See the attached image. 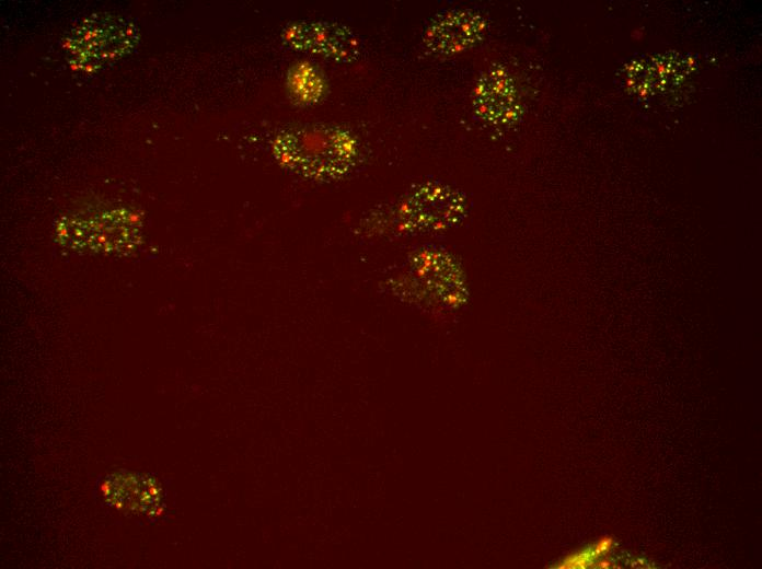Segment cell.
Masks as SVG:
<instances>
[{"instance_id":"obj_3","label":"cell","mask_w":762,"mask_h":569,"mask_svg":"<svg viewBox=\"0 0 762 569\" xmlns=\"http://www.w3.org/2000/svg\"><path fill=\"white\" fill-rule=\"evenodd\" d=\"M138 221L126 210L113 209L76 216L60 224L58 235L72 247L120 251L137 240Z\"/></svg>"},{"instance_id":"obj_4","label":"cell","mask_w":762,"mask_h":569,"mask_svg":"<svg viewBox=\"0 0 762 569\" xmlns=\"http://www.w3.org/2000/svg\"><path fill=\"white\" fill-rule=\"evenodd\" d=\"M282 40L296 50L337 61H351L359 55V40L343 25L325 21H301L282 31Z\"/></svg>"},{"instance_id":"obj_11","label":"cell","mask_w":762,"mask_h":569,"mask_svg":"<svg viewBox=\"0 0 762 569\" xmlns=\"http://www.w3.org/2000/svg\"><path fill=\"white\" fill-rule=\"evenodd\" d=\"M692 63H693V59L689 58V66H692Z\"/></svg>"},{"instance_id":"obj_9","label":"cell","mask_w":762,"mask_h":569,"mask_svg":"<svg viewBox=\"0 0 762 569\" xmlns=\"http://www.w3.org/2000/svg\"><path fill=\"white\" fill-rule=\"evenodd\" d=\"M611 546H612V539L608 538V537L603 538L597 544L593 554L599 555L601 553H604V551L609 550L611 548Z\"/></svg>"},{"instance_id":"obj_8","label":"cell","mask_w":762,"mask_h":569,"mask_svg":"<svg viewBox=\"0 0 762 569\" xmlns=\"http://www.w3.org/2000/svg\"><path fill=\"white\" fill-rule=\"evenodd\" d=\"M591 557L592 556L590 553H587V551L580 553L578 555H574V556L568 557L564 561V566H562V567H566V568L586 567V565L591 560Z\"/></svg>"},{"instance_id":"obj_5","label":"cell","mask_w":762,"mask_h":569,"mask_svg":"<svg viewBox=\"0 0 762 569\" xmlns=\"http://www.w3.org/2000/svg\"><path fill=\"white\" fill-rule=\"evenodd\" d=\"M486 22L471 10H452L438 16L424 36L425 48L435 55H451L475 45L484 35Z\"/></svg>"},{"instance_id":"obj_6","label":"cell","mask_w":762,"mask_h":569,"mask_svg":"<svg viewBox=\"0 0 762 569\" xmlns=\"http://www.w3.org/2000/svg\"><path fill=\"white\" fill-rule=\"evenodd\" d=\"M473 105L476 113L492 124L504 125L516 118L515 90L503 68H490L482 76L474 89Z\"/></svg>"},{"instance_id":"obj_7","label":"cell","mask_w":762,"mask_h":569,"mask_svg":"<svg viewBox=\"0 0 762 569\" xmlns=\"http://www.w3.org/2000/svg\"><path fill=\"white\" fill-rule=\"evenodd\" d=\"M287 83L293 97L302 103L318 101L325 85L321 73L307 62L298 63L290 70Z\"/></svg>"},{"instance_id":"obj_10","label":"cell","mask_w":762,"mask_h":569,"mask_svg":"<svg viewBox=\"0 0 762 569\" xmlns=\"http://www.w3.org/2000/svg\"><path fill=\"white\" fill-rule=\"evenodd\" d=\"M609 566H610L609 562H605V561L600 562L601 568H608Z\"/></svg>"},{"instance_id":"obj_2","label":"cell","mask_w":762,"mask_h":569,"mask_svg":"<svg viewBox=\"0 0 762 569\" xmlns=\"http://www.w3.org/2000/svg\"><path fill=\"white\" fill-rule=\"evenodd\" d=\"M137 38L132 23L115 15L99 14L77 25L65 46L76 68L95 70L130 50Z\"/></svg>"},{"instance_id":"obj_1","label":"cell","mask_w":762,"mask_h":569,"mask_svg":"<svg viewBox=\"0 0 762 569\" xmlns=\"http://www.w3.org/2000/svg\"><path fill=\"white\" fill-rule=\"evenodd\" d=\"M273 152L286 169L307 178H337L353 166L357 146L351 135L338 127L305 125L280 131Z\"/></svg>"}]
</instances>
